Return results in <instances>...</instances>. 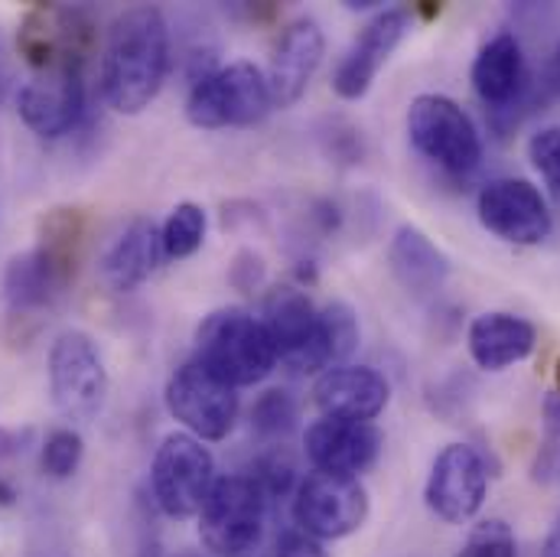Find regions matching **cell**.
Instances as JSON below:
<instances>
[{
    "mask_svg": "<svg viewBox=\"0 0 560 557\" xmlns=\"http://www.w3.org/2000/svg\"><path fill=\"white\" fill-rule=\"evenodd\" d=\"M271 499L248 473L219 476L199 509V542L212 557H258Z\"/></svg>",
    "mask_w": 560,
    "mask_h": 557,
    "instance_id": "cell-4",
    "label": "cell"
},
{
    "mask_svg": "<svg viewBox=\"0 0 560 557\" xmlns=\"http://www.w3.org/2000/svg\"><path fill=\"white\" fill-rule=\"evenodd\" d=\"M166 411L196 440H225L238 420V388L189 359L166 382Z\"/></svg>",
    "mask_w": 560,
    "mask_h": 557,
    "instance_id": "cell-11",
    "label": "cell"
},
{
    "mask_svg": "<svg viewBox=\"0 0 560 557\" xmlns=\"http://www.w3.org/2000/svg\"><path fill=\"white\" fill-rule=\"evenodd\" d=\"M415 10H418L423 20H433V16H440V10H443V7H440V3H433V0H420Z\"/></svg>",
    "mask_w": 560,
    "mask_h": 557,
    "instance_id": "cell-38",
    "label": "cell"
},
{
    "mask_svg": "<svg viewBox=\"0 0 560 557\" xmlns=\"http://www.w3.org/2000/svg\"><path fill=\"white\" fill-rule=\"evenodd\" d=\"M472 89L495 118L528 102L532 76H528L525 49L515 33L502 30L479 49L472 62Z\"/></svg>",
    "mask_w": 560,
    "mask_h": 557,
    "instance_id": "cell-17",
    "label": "cell"
},
{
    "mask_svg": "<svg viewBox=\"0 0 560 557\" xmlns=\"http://www.w3.org/2000/svg\"><path fill=\"white\" fill-rule=\"evenodd\" d=\"M323 53H326V39L313 16H300L283 26L275 56H271V66L265 72L275 108H290L303 98V92L310 89V82L323 62Z\"/></svg>",
    "mask_w": 560,
    "mask_h": 557,
    "instance_id": "cell-18",
    "label": "cell"
},
{
    "mask_svg": "<svg viewBox=\"0 0 560 557\" xmlns=\"http://www.w3.org/2000/svg\"><path fill=\"white\" fill-rule=\"evenodd\" d=\"M10 53H7V39H3V30H0V102L10 89Z\"/></svg>",
    "mask_w": 560,
    "mask_h": 557,
    "instance_id": "cell-36",
    "label": "cell"
},
{
    "mask_svg": "<svg viewBox=\"0 0 560 557\" xmlns=\"http://www.w3.org/2000/svg\"><path fill=\"white\" fill-rule=\"evenodd\" d=\"M265 278H268V268H265V258H261L258 252L245 248V252L235 255V262H232V268H229V283H232L235 290L255 293V290L265 283Z\"/></svg>",
    "mask_w": 560,
    "mask_h": 557,
    "instance_id": "cell-31",
    "label": "cell"
},
{
    "mask_svg": "<svg viewBox=\"0 0 560 557\" xmlns=\"http://www.w3.org/2000/svg\"><path fill=\"white\" fill-rule=\"evenodd\" d=\"M545 427H548V437L551 443H560V395H548L545 398Z\"/></svg>",
    "mask_w": 560,
    "mask_h": 557,
    "instance_id": "cell-35",
    "label": "cell"
},
{
    "mask_svg": "<svg viewBox=\"0 0 560 557\" xmlns=\"http://www.w3.org/2000/svg\"><path fill=\"white\" fill-rule=\"evenodd\" d=\"M411 30V13L401 7H388L378 10L362 33L355 36V43L346 49V56L339 59L336 72H332V92L346 102H359L369 95V89L375 85L382 66L392 59V53L401 46V39Z\"/></svg>",
    "mask_w": 560,
    "mask_h": 557,
    "instance_id": "cell-15",
    "label": "cell"
},
{
    "mask_svg": "<svg viewBox=\"0 0 560 557\" xmlns=\"http://www.w3.org/2000/svg\"><path fill=\"white\" fill-rule=\"evenodd\" d=\"M215 483V460L202 440L186 430L166 433L150 463L153 502L166 519L199 515L209 489Z\"/></svg>",
    "mask_w": 560,
    "mask_h": 557,
    "instance_id": "cell-6",
    "label": "cell"
},
{
    "mask_svg": "<svg viewBox=\"0 0 560 557\" xmlns=\"http://www.w3.org/2000/svg\"><path fill=\"white\" fill-rule=\"evenodd\" d=\"M271 557H329V555H326L323 542L310 538V535H306V532H300V529H287L278 542H275Z\"/></svg>",
    "mask_w": 560,
    "mask_h": 557,
    "instance_id": "cell-32",
    "label": "cell"
},
{
    "mask_svg": "<svg viewBox=\"0 0 560 557\" xmlns=\"http://www.w3.org/2000/svg\"><path fill=\"white\" fill-rule=\"evenodd\" d=\"M456 557H518V542L509 522L486 519L469 532L466 545Z\"/></svg>",
    "mask_w": 560,
    "mask_h": 557,
    "instance_id": "cell-28",
    "label": "cell"
},
{
    "mask_svg": "<svg viewBox=\"0 0 560 557\" xmlns=\"http://www.w3.org/2000/svg\"><path fill=\"white\" fill-rule=\"evenodd\" d=\"M408 138L423 160L463 176L482 160V138L472 118L446 95H418L408 108Z\"/></svg>",
    "mask_w": 560,
    "mask_h": 557,
    "instance_id": "cell-8",
    "label": "cell"
},
{
    "mask_svg": "<svg viewBox=\"0 0 560 557\" xmlns=\"http://www.w3.org/2000/svg\"><path fill=\"white\" fill-rule=\"evenodd\" d=\"M392 398V385L382 372L369 365H336L326 369L313 385V402L323 418L375 420Z\"/></svg>",
    "mask_w": 560,
    "mask_h": 557,
    "instance_id": "cell-19",
    "label": "cell"
},
{
    "mask_svg": "<svg viewBox=\"0 0 560 557\" xmlns=\"http://www.w3.org/2000/svg\"><path fill=\"white\" fill-rule=\"evenodd\" d=\"M528 156L535 163V170L545 176V183L560 193V128L551 125V128H541L538 135H532L528 140Z\"/></svg>",
    "mask_w": 560,
    "mask_h": 557,
    "instance_id": "cell-30",
    "label": "cell"
},
{
    "mask_svg": "<svg viewBox=\"0 0 560 557\" xmlns=\"http://www.w3.org/2000/svg\"><path fill=\"white\" fill-rule=\"evenodd\" d=\"M388 265L395 280L415 293L427 297L433 290H440L450 278V258L427 239V232H420L418 225H401L388 245Z\"/></svg>",
    "mask_w": 560,
    "mask_h": 557,
    "instance_id": "cell-22",
    "label": "cell"
},
{
    "mask_svg": "<svg viewBox=\"0 0 560 557\" xmlns=\"http://www.w3.org/2000/svg\"><path fill=\"white\" fill-rule=\"evenodd\" d=\"M82 456H85L82 437H79L72 427H56V430L43 440L39 463H43V473H46V476H52V479H69V476L82 466Z\"/></svg>",
    "mask_w": 560,
    "mask_h": 557,
    "instance_id": "cell-27",
    "label": "cell"
},
{
    "mask_svg": "<svg viewBox=\"0 0 560 557\" xmlns=\"http://www.w3.org/2000/svg\"><path fill=\"white\" fill-rule=\"evenodd\" d=\"M33 430H13V427H0V460L3 456H16L26 450Z\"/></svg>",
    "mask_w": 560,
    "mask_h": 557,
    "instance_id": "cell-34",
    "label": "cell"
},
{
    "mask_svg": "<svg viewBox=\"0 0 560 557\" xmlns=\"http://www.w3.org/2000/svg\"><path fill=\"white\" fill-rule=\"evenodd\" d=\"M369 519V492L352 476L306 473L293 492V522L316 542H339L355 535Z\"/></svg>",
    "mask_w": 560,
    "mask_h": 557,
    "instance_id": "cell-9",
    "label": "cell"
},
{
    "mask_svg": "<svg viewBox=\"0 0 560 557\" xmlns=\"http://www.w3.org/2000/svg\"><path fill=\"white\" fill-rule=\"evenodd\" d=\"M49 395L59 415L92 420L108 402V369L95 339L82 329H66L49 349Z\"/></svg>",
    "mask_w": 560,
    "mask_h": 557,
    "instance_id": "cell-7",
    "label": "cell"
},
{
    "mask_svg": "<svg viewBox=\"0 0 560 557\" xmlns=\"http://www.w3.org/2000/svg\"><path fill=\"white\" fill-rule=\"evenodd\" d=\"M13 499H16V489L7 479H0V506H10Z\"/></svg>",
    "mask_w": 560,
    "mask_h": 557,
    "instance_id": "cell-39",
    "label": "cell"
},
{
    "mask_svg": "<svg viewBox=\"0 0 560 557\" xmlns=\"http://www.w3.org/2000/svg\"><path fill=\"white\" fill-rule=\"evenodd\" d=\"M248 476L265 489V496H268L271 502L293 496L296 486H300V479H296V463H293V456H290L283 446H271L268 453H261V456L252 463Z\"/></svg>",
    "mask_w": 560,
    "mask_h": 557,
    "instance_id": "cell-26",
    "label": "cell"
},
{
    "mask_svg": "<svg viewBox=\"0 0 560 557\" xmlns=\"http://www.w3.org/2000/svg\"><path fill=\"white\" fill-rule=\"evenodd\" d=\"M555 385H558V395H560V362H558V369H555Z\"/></svg>",
    "mask_w": 560,
    "mask_h": 557,
    "instance_id": "cell-40",
    "label": "cell"
},
{
    "mask_svg": "<svg viewBox=\"0 0 560 557\" xmlns=\"http://www.w3.org/2000/svg\"><path fill=\"white\" fill-rule=\"evenodd\" d=\"M170 72V26L156 7L125 10L105 39L102 95L118 115H140Z\"/></svg>",
    "mask_w": 560,
    "mask_h": 557,
    "instance_id": "cell-1",
    "label": "cell"
},
{
    "mask_svg": "<svg viewBox=\"0 0 560 557\" xmlns=\"http://www.w3.org/2000/svg\"><path fill=\"white\" fill-rule=\"evenodd\" d=\"M303 450L313 469L359 479L382 453V430L372 420L319 418L306 427Z\"/></svg>",
    "mask_w": 560,
    "mask_h": 557,
    "instance_id": "cell-16",
    "label": "cell"
},
{
    "mask_svg": "<svg viewBox=\"0 0 560 557\" xmlns=\"http://www.w3.org/2000/svg\"><path fill=\"white\" fill-rule=\"evenodd\" d=\"M296 418H300L296 398L287 388H271L252 408V430L261 440H280L296 427Z\"/></svg>",
    "mask_w": 560,
    "mask_h": 557,
    "instance_id": "cell-25",
    "label": "cell"
},
{
    "mask_svg": "<svg viewBox=\"0 0 560 557\" xmlns=\"http://www.w3.org/2000/svg\"><path fill=\"white\" fill-rule=\"evenodd\" d=\"M469 356L486 372H505L515 362H525L538 346V329L532 320L515 313H482L469 323L466 333Z\"/></svg>",
    "mask_w": 560,
    "mask_h": 557,
    "instance_id": "cell-20",
    "label": "cell"
},
{
    "mask_svg": "<svg viewBox=\"0 0 560 557\" xmlns=\"http://www.w3.org/2000/svg\"><path fill=\"white\" fill-rule=\"evenodd\" d=\"M541 557H560V519L555 522V529L548 532L545 545H541Z\"/></svg>",
    "mask_w": 560,
    "mask_h": 557,
    "instance_id": "cell-37",
    "label": "cell"
},
{
    "mask_svg": "<svg viewBox=\"0 0 560 557\" xmlns=\"http://www.w3.org/2000/svg\"><path fill=\"white\" fill-rule=\"evenodd\" d=\"M192 359L232 388L258 385L278 369V349L265 323L242 306L212 310L199 323Z\"/></svg>",
    "mask_w": 560,
    "mask_h": 557,
    "instance_id": "cell-3",
    "label": "cell"
},
{
    "mask_svg": "<svg viewBox=\"0 0 560 557\" xmlns=\"http://www.w3.org/2000/svg\"><path fill=\"white\" fill-rule=\"evenodd\" d=\"M85 219L79 209H56L43 219L39 245L10 258L3 271V297L13 316L52 306L75 280L82 258Z\"/></svg>",
    "mask_w": 560,
    "mask_h": 557,
    "instance_id": "cell-2",
    "label": "cell"
},
{
    "mask_svg": "<svg viewBox=\"0 0 560 557\" xmlns=\"http://www.w3.org/2000/svg\"><path fill=\"white\" fill-rule=\"evenodd\" d=\"M541 98H560V43L545 62L541 72Z\"/></svg>",
    "mask_w": 560,
    "mask_h": 557,
    "instance_id": "cell-33",
    "label": "cell"
},
{
    "mask_svg": "<svg viewBox=\"0 0 560 557\" xmlns=\"http://www.w3.org/2000/svg\"><path fill=\"white\" fill-rule=\"evenodd\" d=\"M275 349H278V362L287 365L296 375H313V372H326L332 369L329 349H326V336H323V323H319V310L313 306V300L300 290V287H275L265 297V316H261Z\"/></svg>",
    "mask_w": 560,
    "mask_h": 557,
    "instance_id": "cell-10",
    "label": "cell"
},
{
    "mask_svg": "<svg viewBox=\"0 0 560 557\" xmlns=\"http://www.w3.org/2000/svg\"><path fill=\"white\" fill-rule=\"evenodd\" d=\"M163 235V255L173 262H183L189 255H196L206 242V212L196 202H179L166 222L160 225Z\"/></svg>",
    "mask_w": 560,
    "mask_h": 557,
    "instance_id": "cell-23",
    "label": "cell"
},
{
    "mask_svg": "<svg viewBox=\"0 0 560 557\" xmlns=\"http://www.w3.org/2000/svg\"><path fill=\"white\" fill-rule=\"evenodd\" d=\"M319 323H323V336H326V349L336 365H349V356L359 349V316L349 303L332 300L329 306L319 310Z\"/></svg>",
    "mask_w": 560,
    "mask_h": 557,
    "instance_id": "cell-24",
    "label": "cell"
},
{
    "mask_svg": "<svg viewBox=\"0 0 560 557\" xmlns=\"http://www.w3.org/2000/svg\"><path fill=\"white\" fill-rule=\"evenodd\" d=\"M16 108L23 125L46 140L66 138L69 131L79 128L85 115V82H82V66L75 62H59L43 72H36L20 92H16Z\"/></svg>",
    "mask_w": 560,
    "mask_h": 557,
    "instance_id": "cell-13",
    "label": "cell"
},
{
    "mask_svg": "<svg viewBox=\"0 0 560 557\" xmlns=\"http://www.w3.org/2000/svg\"><path fill=\"white\" fill-rule=\"evenodd\" d=\"M319 140H323V150H326L336 163L355 166V163H362V156H365L362 131L352 128V125L342 121V118H326V121H323V131H319Z\"/></svg>",
    "mask_w": 560,
    "mask_h": 557,
    "instance_id": "cell-29",
    "label": "cell"
},
{
    "mask_svg": "<svg viewBox=\"0 0 560 557\" xmlns=\"http://www.w3.org/2000/svg\"><path fill=\"white\" fill-rule=\"evenodd\" d=\"M476 209H479V222L509 245H541L555 229L541 189L532 186L528 179H515V176L489 179L479 189Z\"/></svg>",
    "mask_w": 560,
    "mask_h": 557,
    "instance_id": "cell-14",
    "label": "cell"
},
{
    "mask_svg": "<svg viewBox=\"0 0 560 557\" xmlns=\"http://www.w3.org/2000/svg\"><path fill=\"white\" fill-rule=\"evenodd\" d=\"M489 496V463L472 443H450L436 453L427 486H423V502L427 509L446 522L459 525L469 522Z\"/></svg>",
    "mask_w": 560,
    "mask_h": 557,
    "instance_id": "cell-12",
    "label": "cell"
},
{
    "mask_svg": "<svg viewBox=\"0 0 560 557\" xmlns=\"http://www.w3.org/2000/svg\"><path fill=\"white\" fill-rule=\"evenodd\" d=\"M163 235H160V225L153 219H135L105 252L102 258V275L105 280L128 293L140 287L143 280L150 278L160 262H163Z\"/></svg>",
    "mask_w": 560,
    "mask_h": 557,
    "instance_id": "cell-21",
    "label": "cell"
},
{
    "mask_svg": "<svg viewBox=\"0 0 560 557\" xmlns=\"http://www.w3.org/2000/svg\"><path fill=\"white\" fill-rule=\"evenodd\" d=\"M275 108L265 72L255 62H229L199 79L186 98V118L196 128H252Z\"/></svg>",
    "mask_w": 560,
    "mask_h": 557,
    "instance_id": "cell-5",
    "label": "cell"
}]
</instances>
